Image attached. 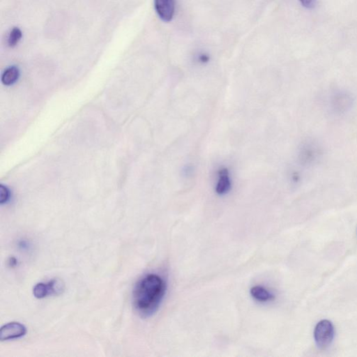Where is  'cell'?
Here are the masks:
<instances>
[{"label": "cell", "instance_id": "6da1fadb", "mask_svg": "<svg viewBox=\"0 0 357 357\" xmlns=\"http://www.w3.org/2000/svg\"><path fill=\"white\" fill-rule=\"evenodd\" d=\"M166 292V283L159 275H146L137 281L133 292V306L139 315L149 317L155 314Z\"/></svg>", "mask_w": 357, "mask_h": 357}, {"label": "cell", "instance_id": "7a4b0ae2", "mask_svg": "<svg viewBox=\"0 0 357 357\" xmlns=\"http://www.w3.org/2000/svg\"><path fill=\"white\" fill-rule=\"evenodd\" d=\"M335 335L334 324L331 321L323 319L317 323L314 330L316 345L320 349L329 348L332 343Z\"/></svg>", "mask_w": 357, "mask_h": 357}, {"label": "cell", "instance_id": "3957f363", "mask_svg": "<svg viewBox=\"0 0 357 357\" xmlns=\"http://www.w3.org/2000/svg\"><path fill=\"white\" fill-rule=\"evenodd\" d=\"M215 192L220 196L227 195L232 187V176L228 168L225 166L219 167L216 171Z\"/></svg>", "mask_w": 357, "mask_h": 357}, {"label": "cell", "instance_id": "277c9868", "mask_svg": "<svg viewBox=\"0 0 357 357\" xmlns=\"http://www.w3.org/2000/svg\"><path fill=\"white\" fill-rule=\"evenodd\" d=\"M27 328L19 322H13L5 324L0 329V340L1 341L17 339L25 336Z\"/></svg>", "mask_w": 357, "mask_h": 357}, {"label": "cell", "instance_id": "5b68a950", "mask_svg": "<svg viewBox=\"0 0 357 357\" xmlns=\"http://www.w3.org/2000/svg\"><path fill=\"white\" fill-rule=\"evenodd\" d=\"M156 13L164 22H171L175 11V0H154Z\"/></svg>", "mask_w": 357, "mask_h": 357}, {"label": "cell", "instance_id": "8992f818", "mask_svg": "<svg viewBox=\"0 0 357 357\" xmlns=\"http://www.w3.org/2000/svg\"><path fill=\"white\" fill-rule=\"evenodd\" d=\"M251 295L255 300L260 302H268L274 299V295L265 287L257 285L251 289Z\"/></svg>", "mask_w": 357, "mask_h": 357}, {"label": "cell", "instance_id": "52a82bcc", "mask_svg": "<svg viewBox=\"0 0 357 357\" xmlns=\"http://www.w3.org/2000/svg\"><path fill=\"white\" fill-rule=\"evenodd\" d=\"M20 72L18 68L16 66H11L8 68L1 76V82L4 86H9L14 84L18 78H19Z\"/></svg>", "mask_w": 357, "mask_h": 357}, {"label": "cell", "instance_id": "ba28073f", "mask_svg": "<svg viewBox=\"0 0 357 357\" xmlns=\"http://www.w3.org/2000/svg\"><path fill=\"white\" fill-rule=\"evenodd\" d=\"M34 296L37 299H44L51 295V290L49 283H39L35 285L33 289Z\"/></svg>", "mask_w": 357, "mask_h": 357}, {"label": "cell", "instance_id": "9c48e42d", "mask_svg": "<svg viewBox=\"0 0 357 357\" xmlns=\"http://www.w3.org/2000/svg\"><path fill=\"white\" fill-rule=\"evenodd\" d=\"M22 36L23 35H22L21 30L18 27H14L10 32L9 37H8V45L11 47L16 46L17 44L19 43Z\"/></svg>", "mask_w": 357, "mask_h": 357}, {"label": "cell", "instance_id": "30bf717a", "mask_svg": "<svg viewBox=\"0 0 357 357\" xmlns=\"http://www.w3.org/2000/svg\"><path fill=\"white\" fill-rule=\"evenodd\" d=\"M51 290V295H59L62 293L64 290V284L62 280L53 279L48 282Z\"/></svg>", "mask_w": 357, "mask_h": 357}, {"label": "cell", "instance_id": "8fae6325", "mask_svg": "<svg viewBox=\"0 0 357 357\" xmlns=\"http://www.w3.org/2000/svg\"><path fill=\"white\" fill-rule=\"evenodd\" d=\"M10 198L9 190L6 186L1 185L0 186V203L1 205L6 203Z\"/></svg>", "mask_w": 357, "mask_h": 357}, {"label": "cell", "instance_id": "7c38bea8", "mask_svg": "<svg viewBox=\"0 0 357 357\" xmlns=\"http://www.w3.org/2000/svg\"><path fill=\"white\" fill-rule=\"evenodd\" d=\"M304 7L311 8L315 5V0H299Z\"/></svg>", "mask_w": 357, "mask_h": 357}, {"label": "cell", "instance_id": "4fadbf2b", "mask_svg": "<svg viewBox=\"0 0 357 357\" xmlns=\"http://www.w3.org/2000/svg\"><path fill=\"white\" fill-rule=\"evenodd\" d=\"M198 60L200 63L205 64V63H207L210 61V57L207 54H201L199 55Z\"/></svg>", "mask_w": 357, "mask_h": 357}]
</instances>
